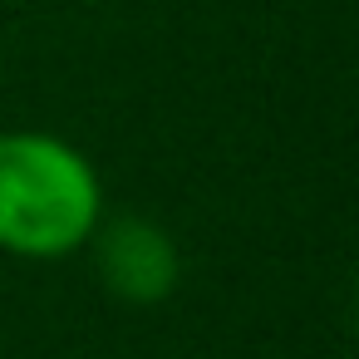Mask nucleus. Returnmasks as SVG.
Instances as JSON below:
<instances>
[{
    "label": "nucleus",
    "instance_id": "2",
    "mask_svg": "<svg viewBox=\"0 0 359 359\" xmlns=\"http://www.w3.org/2000/svg\"><path fill=\"white\" fill-rule=\"evenodd\" d=\"M84 251L94 256L99 285L123 305H163L182 280V251L172 231L143 212H123V217L104 212Z\"/></svg>",
    "mask_w": 359,
    "mask_h": 359
},
{
    "label": "nucleus",
    "instance_id": "1",
    "mask_svg": "<svg viewBox=\"0 0 359 359\" xmlns=\"http://www.w3.org/2000/svg\"><path fill=\"white\" fill-rule=\"evenodd\" d=\"M104 222L89 153L45 128H0V251L15 261L79 256Z\"/></svg>",
    "mask_w": 359,
    "mask_h": 359
}]
</instances>
